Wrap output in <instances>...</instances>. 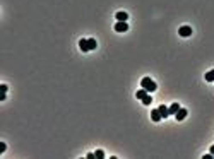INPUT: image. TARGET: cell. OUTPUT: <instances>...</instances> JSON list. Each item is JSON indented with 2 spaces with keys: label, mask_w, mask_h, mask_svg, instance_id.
I'll use <instances>...</instances> for the list:
<instances>
[{
  "label": "cell",
  "mask_w": 214,
  "mask_h": 159,
  "mask_svg": "<svg viewBox=\"0 0 214 159\" xmlns=\"http://www.w3.org/2000/svg\"><path fill=\"white\" fill-rule=\"evenodd\" d=\"M98 43L96 40H93V38H89V40H86V38H82L81 41H79V48L82 50V51H91V50H96Z\"/></svg>",
  "instance_id": "1"
},
{
  "label": "cell",
  "mask_w": 214,
  "mask_h": 159,
  "mask_svg": "<svg viewBox=\"0 0 214 159\" xmlns=\"http://www.w3.org/2000/svg\"><path fill=\"white\" fill-rule=\"evenodd\" d=\"M140 86H142V87H144L147 92H154V91H156V87H158V86H156V82L152 81L151 77H144V79L140 81Z\"/></svg>",
  "instance_id": "2"
},
{
  "label": "cell",
  "mask_w": 214,
  "mask_h": 159,
  "mask_svg": "<svg viewBox=\"0 0 214 159\" xmlns=\"http://www.w3.org/2000/svg\"><path fill=\"white\" fill-rule=\"evenodd\" d=\"M127 29H129L127 21H117V24H115V31H117V33H125Z\"/></svg>",
  "instance_id": "3"
},
{
  "label": "cell",
  "mask_w": 214,
  "mask_h": 159,
  "mask_svg": "<svg viewBox=\"0 0 214 159\" xmlns=\"http://www.w3.org/2000/svg\"><path fill=\"white\" fill-rule=\"evenodd\" d=\"M178 34L182 36V38H188V36H192V28H190V26H182V28L178 29Z\"/></svg>",
  "instance_id": "4"
},
{
  "label": "cell",
  "mask_w": 214,
  "mask_h": 159,
  "mask_svg": "<svg viewBox=\"0 0 214 159\" xmlns=\"http://www.w3.org/2000/svg\"><path fill=\"white\" fill-rule=\"evenodd\" d=\"M175 118H176L178 122L185 120V118H187V110H185V108H180V110L176 111V113H175Z\"/></svg>",
  "instance_id": "5"
},
{
  "label": "cell",
  "mask_w": 214,
  "mask_h": 159,
  "mask_svg": "<svg viewBox=\"0 0 214 159\" xmlns=\"http://www.w3.org/2000/svg\"><path fill=\"white\" fill-rule=\"evenodd\" d=\"M158 110H159V113H161V117H163V118H168V117H170V110H168V106L161 104Z\"/></svg>",
  "instance_id": "6"
},
{
  "label": "cell",
  "mask_w": 214,
  "mask_h": 159,
  "mask_svg": "<svg viewBox=\"0 0 214 159\" xmlns=\"http://www.w3.org/2000/svg\"><path fill=\"white\" fill-rule=\"evenodd\" d=\"M151 118H152V122H159L163 117H161L159 110H152V111H151Z\"/></svg>",
  "instance_id": "7"
},
{
  "label": "cell",
  "mask_w": 214,
  "mask_h": 159,
  "mask_svg": "<svg viewBox=\"0 0 214 159\" xmlns=\"http://www.w3.org/2000/svg\"><path fill=\"white\" fill-rule=\"evenodd\" d=\"M127 19H129V14H127V12H124V10L117 12V21H127Z\"/></svg>",
  "instance_id": "8"
},
{
  "label": "cell",
  "mask_w": 214,
  "mask_h": 159,
  "mask_svg": "<svg viewBox=\"0 0 214 159\" xmlns=\"http://www.w3.org/2000/svg\"><path fill=\"white\" fill-rule=\"evenodd\" d=\"M147 94H149V92H147V91H146L144 87H142V89H139L137 92H135V97H137V99H142V97L147 96Z\"/></svg>",
  "instance_id": "9"
},
{
  "label": "cell",
  "mask_w": 214,
  "mask_h": 159,
  "mask_svg": "<svg viewBox=\"0 0 214 159\" xmlns=\"http://www.w3.org/2000/svg\"><path fill=\"white\" fill-rule=\"evenodd\" d=\"M168 110H170V115H175V113H176V111L180 110V104H178V103H173L171 106L168 108Z\"/></svg>",
  "instance_id": "10"
},
{
  "label": "cell",
  "mask_w": 214,
  "mask_h": 159,
  "mask_svg": "<svg viewBox=\"0 0 214 159\" xmlns=\"http://www.w3.org/2000/svg\"><path fill=\"white\" fill-rule=\"evenodd\" d=\"M206 81L207 82H214V69L209 70V72L206 74Z\"/></svg>",
  "instance_id": "11"
},
{
  "label": "cell",
  "mask_w": 214,
  "mask_h": 159,
  "mask_svg": "<svg viewBox=\"0 0 214 159\" xmlns=\"http://www.w3.org/2000/svg\"><path fill=\"white\" fill-rule=\"evenodd\" d=\"M140 101H142V104H146V106H149V104L152 103V96H149V94H147V96H144L142 99H140Z\"/></svg>",
  "instance_id": "12"
},
{
  "label": "cell",
  "mask_w": 214,
  "mask_h": 159,
  "mask_svg": "<svg viewBox=\"0 0 214 159\" xmlns=\"http://www.w3.org/2000/svg\"><path fill=\"white\" fill-rule=\"evenodd\" d=\"M94 154H96V159H104V152L101 151V149H98Z\"/></svg>",
  "instance_id": "13"
},
{
  "label": "cell",
  "mask_w": 214,
  "mask_h": 159,
  "mask_svg": "<svg viewBox=\"0 0 214 159\" xmlns=\"http://www.w3.org/2000/svg\"><path fill=\"white\" fill-rule=\"evenodd\" d=\"M5 149H7L5 142H0V152H5Z\"/></svg>",
  "instance_id": "14"
},
{
  "label": "cell",
  "mask_w": 214,
  "mask_h": 159,
  "mask_svg": "<svg viewBox=\"0 0 214 159\" xmlns=\"http://www.w3.org/2000/svg\"><path fill=\"white\" fill-rule=\"evenodd\" d=\"M0 91H2V92H7V86H5V84H2V86H0Z\"/></svg>",
  "instance_id": "15"
},
{
  "label": "cell",
  "mask_w": 214,
  "mask_h": 159,
  "mask_svg": "<svg viewBox=\"0 0 214 159\" xmlns=\"http://www.w3.org/2000/svg\"><path fill=\"white\" fill-rule=\"evenodd\" d=\"M86 158H88V159H94V158H96V154H88Z\"/></svg>",
  "instance_id": "16"
},
{
  "label": "cell",
  "mask_w": 214,
  "mask_h": 159,
  "mask_svg": "<svg viewBox=\"0 0 214 159\" xmlns=\"http://www.w3.org/2000/svg\"><path fill=\"white\" fill-rule=\"evenodd\" d=\"M209 151H211V154H214V145H211V149H209Z\"/></svg>",
  "instance_id": "17"
}]
</instances>
